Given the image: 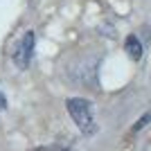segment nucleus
<instances>
[{"label": "nucleus", "instance_id": "nucleus-1", "mask_svg": "<svg viewBox=\"0 0 151 151\" xmlns=\"http://www.w3.org/2000/svg\"><path fill=\"white\" fill-rule=\"evenodd\" d=\"M65 111L77 124V129L81 131V135H95L97 133L93 101H88L86 97H70V99H65Z\"/></svg>", "mask_w": 151, "mask_h": 151}, {"label": "nucleus", "instance_id": "nucleus-2", "mask_svg": "<svg viewBox=\"0 0 151 151\" xmlns=\"http://www.w3.org/2000/svg\"><path fill=\"white\" fill-rule=\"evenodd\" d=\"M34 50H36V32L27 29L25 34L16 41V45H14V52H12L14 65L18 70H27L32 59H34Z\"/></svg>", "mask_w": 151, "mask_h": 151}, {"label": "nucleus", "instance_id": "nucleus-3", "mask_svg": "<svg viewBox=\"0 0 151 151\" xmlns=\"http://www.w3.org/2000/svg\"><path fill=\"white\" fill-rule=\"evenodd\" d=\"M124 50H126V54H129V59H133V61H140V59H142V43H140V38L133 36V34L126 36Z\"/></svg>", "mask_w": 151, "mask_h": 151}, {"label": "nucleus", "instance_id": "nucleus-4", "mask_svg": "<svg viewBox=\"0 0 151 151\" xmlns=\"http://www.w3.org/2000/svg\"><path fill=\"white\" fill-rule=\"evenodd\" d=\"M149 124H151V111H149V113H145L138 122H135V124H133V133L142 131V129H145V126H149Z\"/></svg>", "mask_w": 151, "mask_h": 151}, {"label": "nucleus", "instance_id": "nucleus-5", "mask_svg": "<svg viewBox=\"0 0 151 151\" xmlns=\"http://www.w3.org/2000/svg\"><path fill=\"white\" fill-rule=\"evenodd\" d=\"M7 108V97H5V93L0 90V111H5Z\"/></svg>", "mask_w": 151, "mask_h": 151}]
</instances>
